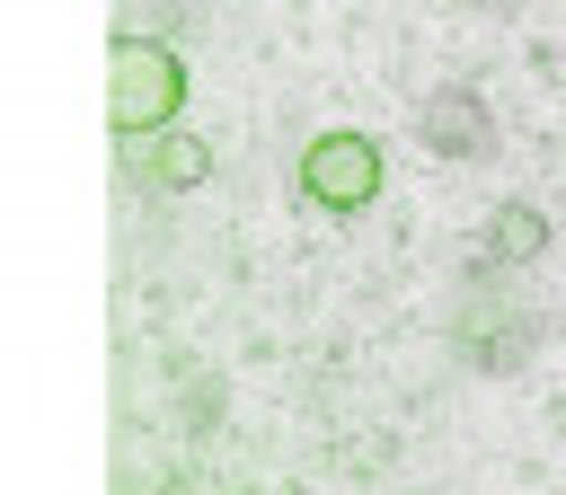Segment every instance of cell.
<instances>
[{"label": "cell", "mask_w": 566, "mask_h": 495, "mask_svg": "<svg viewBox=\"0 0 566 495\" xmlns=\"http://www.w3.org/2000/svg\"><path fill=\"white\" fill-rule=\"evenodd\" d=\"M177 106H186L177 53L150 44V35H115V53H106V124H115L124 141H142V133L177 124Z\"/></svg>", "instance_id": "6da1fadb"}, {"label": "cell", "mask_w": 566, "mask_h": 495, "mask_svg": "<svg viewBox=\"0 0 566 495\" xmlns=\"http://www.w3.org/2000/svg\"><path fill=\"white\" fill-rule=\"evenodd\" d=\"M301 194L318 203V212H363L371 194H380V141L371 133H318L310 150H301Z\"/></svg>", "instance_id": "7a4b0ae2"}, {"label": "cell", "mask_w": 566, "mask_h": 495, "mask_svg": "<svg viewBox=\"0 0 566 495\" xmlns=\"http://www.w3.org/2000/svg\"><path fill=\"white\" fill-rule=\"evenodd\" d=\"M416 133H424V150H442V159H478L486 141H495V106L478 97V88H433L424 97V115H416Z\"/></svg>", "instance_id": "3957f363"}, {"label": "cell", "mask_w": 566, "mask_h": 495, "mask_svg": "<svg viewBox=\"0 0 566 495\" xmlns=\"http://www.w3.org/2000/svg\"><path fill=\"white\" fill-rule=\"evenodd\" d=\"M150 186H168V194H186V186H203L212 177V141H195V133H177V124H159L150 133Z\"/></svg>", "instance_id": "277c9868"}, {"label": "cell", "mask_w": 566, "mask_h": 495, "mask_svg": "<svg viewBox=\"0 0 566 495\" xmlns=\"http://www.w3.org/2000/svg\"><path fill=\"white\" fill-rule=\"evenodd\" d=\"M548 247V221L531 212V203H495V221H486V256L495 265H531Z\"/></svg>", "instance_id": "5b68a950"}]
</instances>
